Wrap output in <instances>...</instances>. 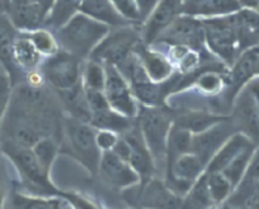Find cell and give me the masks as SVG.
Instances as JSON below:
<instances>
[{"label":"cell","mask_w":259,"mask_h":209,"mask_svg":"<svg viewBox=\"0 0 259 209\" xmlns=\"http://www.w3.org/2000/svg\"><path fill=\"white\" fill-rule=\"evenodd\" d=\"M108 32V26L85 14L78 13L66 26L56 32V41L66 52L76 58H84L91 55Z\"/></svg>","instance_id":"6da1fadb"},{"label":"cell","mask_w":259,"mask_h":209,"mask_svg":"<svg viewBox=\"0 0 259 209\" xmlns=\"http://www.w3.org/2000/svg\"><path fill=\"white\" fill-rule=\"evenodd\" d=\"M201 21L205 29V40L211 51L225 64L233 65L243 52L229 16Z\"/></svg>","instance_id":"7a4b0ae2"},{"label":"cell","mask_w":259,"mask_h":209,"mask_svg":"<svg viewBox=\"0 0 259 209\" xmlns=\"http://www.w3.org/2000/svg\"><path fill=\"white\" fill-rule=\"evenodd\" d=\"M138 42L139 36L135 29L122 27L107 34L92 51L91 58L99 64L118 66L133 54Z\"/></svg>","instance_id":"3957f363"},{"label":"cell","mask_w":259,"mask_h":209,"mask_svg":"<svg viewBox=\"0 0 259 209\" xmlns=\"http://www.w3.org/2000/svg\"><path fill=\"white\" fill-rule=\"evenodd\" d=\"M45 78L59 91H66L80 83L79 58L66 51H57L42 66Z\"/></svg>","instance_id":"277c9868"},{"label":"cell","mask_w":259,"mask_h":209,"mask_svg":"<svg viewBox=\"0 0 259 209\" xmlns=\"http://www.w3.org/2000/svg\"><path fill=\"white\" fill-rule=\"evenodd\" d=\"M156 41L164 42L169 46H184L193 51H200L206 42L202 21L181 14Z\"/></svg>","instance_id":"5b68a950"},{"label":"cell","mask_w":259,"mask_h":209,"mask_svg":"<svg viewBox=\"0 0 259 209\" xmlns=\"http://www.w3.org/2000/svg\"><path fill=\"white\" fill-rule=\"evenodd\" d=\"M170 131V118L165 111L149 109L141 115V134L149 152L161 158L166 153L168 135Z\"/></svg>","instance_id":"8992f818"},{"label":"cell","mask_w":259,"mask_h":209,"mask_svg":"<svg viewBox=\"0 0 259 209\" xmlns=\"http://www.w3.org/2000/svg\"><path fill=\"white\" fill-rule=\"evenodd\" d=\"M104 71H106L104 94L111 109L127 118L135 115L136 106L128 82L124 79V77L119 73L116 66L106 65Z\"/></svg>","instance_id":"52a82bcc"},{"label":"cell","mask_w":259,"mask_h":209,"mask_svg":"<svg viewBox=\"0 0 259 209\" xmlns=\"http://www.w3.org/2000/svg\"><path fill=\"white\" fill-rule=\"evenodd\" d=\"M234 126L253 143H259V113L253 97L244 87L234 103Z\"/></svg>","instance_id":"ba28073f"},{"label":"cell","mask_w":259,"mask_h":209,"mask_svg":"<svg viewBox=\"0 0 259 209\" xmlns=\"http://www.w3.org/2000/svg\"><path fill=\"white\" fill-rule=\"evenodd\" d=\"M183 0H160L153 13L146 19L143 39L145 44H153L161 33L182 14Z\"/></svg>","instance_id":"9c48e42d"},{"label":"cell","mask_w":259,"mask_h":209,"mask_svg":"<svg viewBox=\"0 0 259 209\" xmlns=\"http://www.w3.org/2000/svg\"><path fill=\"white\" fill-rule=\"evenodd\" d=\"M8 16L14 28L27 32L39 29L44 24L47 12L34 0H9Z\"/></svg>","instance_id":"30bf717a"},{"label":"cell","mask_w":259,"mask_h":209,"mask_svg":"<svg viewBox=\"0 0 259 209\" xmlns=\"http://www.w3.org/2000/svg\"><path fill=\"white\" fill-rule=\"evenodd\" d=\"M233 126V124L223 120L208 130L193 136L192 139L193 154H196L203 163L207 162L210 157L212 154H216V152L223 147V144L230 138L233 134L231 131Z\"/></svg>","instance_id":"8fae6325"},{"label":"cell","mask_w":259,"mask_h":209,"mask_svg":"<svg viewBox=\"0 0 259 209\" xmlns=\"http://www.w3.org/2000/svg\"><path fill=\"white\" fill-rule=\"evenodd\" d=\"M68 135L74 149L80 154L83 160L88 161L92 168L98 163V146L96 142V133L85 123L70 119L66 123Z\"/></svg>","instance_id":"7c38bea8"},{"label":"cell","mask_w":259,"mask_h":209,"mask_svg":"<svg viewBox=\"0 0 259 209\" xmlns=\"http://www.w3.org/2000/svg\"><path fill=\"white\" fill-rule=\"evenodd\" d=\"M229 18L235 29L241 52L259 46V12L243 8Z\"/></svg>","instance_id":"4fadbf2b"},{"label":"cell","mask_w":259,"mask_h":209,"mask_svg":"<svg viewBox=\"0 0 259 209\" xmlns=\"http://www.w3.org/2000/svg\"><path fill=\"white\" fill-rule=\"evenodd\" d=\"M3 151L12 158L17 167L19 168L22 173L26 176L32 183H36L38 185H45V171L41 165L37 161L33 151L29 149V147L21 146L14 142H7L3 147Z\"/></svg>","instance_id":"5bb4252c"},{"label":"cell","mask_w":259,"mask_h":209,"mask_svg":"<svg viewBox=\"0 0 259 209\" xmlns=\"http://www.w3.org/2000/svg\"><path fill=\"white\" fill-rule=\"evenodd\" d=\"M259 61V51L254 49L243 52L235 63L231 65L229 83L233 89V96L238 94L254 77H256V68Z\"/></svg>","instance_id":"9a60e30c"},{"label":"cell","mask_w":259,"mask_h":209,"mask_svg":"<svg viewBox=\"0 0 259 209\" xmlns=\"http://www.w3.org/2000/svg\"><path fill=\"white\" fill-rule=\"evenodd\" d=\"M17 36V29L9 21L8 16L0 13V65L8 73L12 84L19 72L13 58V46Z\"/></svg>","instance_id":"2e32d148"},{"label":"cell","mask_w":259,"mask_h":209,"mask_svg":"<svg viewBox=\"0 0 259 209\" xmlns=\"http://www.w3.org/2000/svg\"><path fill=\"white\" fill-rule=\"evenodd\" d=\"M134 52L140 59L146 74L151 81L155 83H159V82L161 83L170 78L171 73H173V65L165 56L159 52L148 50L145 45H141L139 42L134 49Z\"/></svg>","instance_id":"e0dca14e"},{"label":"cell","mask_w":259,"mask_h":209,"mask_svg":"<svg viewBox=\"0 0 259 209\" xmlns=\"http://www.w3.org/2000/svg\"><path fill=\"white\" fill-rule=\"evenodd\" d=\"M80 13L108 27L122 28L131 24L116 11L109 0H83L80 2Z\"/></svg>","instance_id":"ac0fdd59"},{"label":"cell","mask_w":259,"mask_h":209,"mask_svg":"<svg viewBox=\"0 0 259 209\" xmlns=\"http://www.w3.org/2000/svg\"><path fill=\"white\" fill-rule=\"evenodd\" d=\"M253 146H255V143H253L244 134L236 133L234 135H231L223 144V147L216 152L215 156H213L212 161H211L210 166H208V172H223L224 168L229 163L233 162V160H235L241 152Z\"/></svg>","instance_id":"d6986e66"},{"label":"cell","mask_w":259,"mask_h":209,"mask_svg":"<svg viewBox=\"0 0 259 209\" xmlns=\"http://www.w3.org/2000/svg\"><path fill=\"white\" fill-rule=\"evenodd\" d=\"M101 168L103 175L117 186L130 185L138 180L136 173L131 170L130 165L121 160L113 152H106L102 157Z\"/></svg>","instance_id":"ffe728a7"},{"label":"cell","mask_w":259,"mask_h":209,"mask_svg":"<svg viewBox=\"0 0 259 209\" xmlns=\"http://www.w3.org/2000/svg\"><path fill=\"white\" fill-rule=\"evenodd\" d=\"M13 58L17 68L19 71L31 72L36 71L41 61V54L34 47L27 33H19L14 41Z\"/></svg>","instance_id":"44dd1931"},{"label":"cell","mask_w":259,"mask_h":209,"mask_svg":"<svg viewBox=\"0 0 259 209\" xmlns=\"http://www.w3.org/2000/svg\"><path fill=\"white\" fill-rule=\"evenodd\" d=\"M80 12V0H54L44 24L59 31Z\"/></svg>","instance_id":"7402d4cb"},{"label":"cell","mask_w":259,"mask_h":209,"mask_svg":"<svg viewBox=\"0 0 259 209\" xmlns=\"http://www.w3.org/2000/svg\"><path fill=\"white\" fill-rule=\"evenodd\" d=\"M61 98L73 119L85 124L91 123L92 111L87 101L85 89L83 84L79 83L73 88L61 91Z\"/></svg>","instance_id":"603a6c76"},{"label":"cell","mask_w":259,"mask_h":209,"mask_svg":"<svg viewBox=\"0 0 259 209\" xmlns=\"http://www.w3.org/2000/svg\"><path fill=\"white\" fill-rule=\"evenodd\" d=\"M240 9H243V6L239 0H206L205 3L192 9L187 16L202 19L221 18L238 13Z\"/></svg>","instance_id":"cb8c5ba5"},{"label":"cell","mask_w":259,"mask_h":209,"mask_svg":"<svg viewBox=\"0 0 259 209\" xmlns=\"http://www.w3.org/2000/svg\"><path fill=\"white\" fill-rule=\"evenodd\" d=\"M131 147V156L128 163L143 176H148L151 172V157L144 138L136 131L128 130L124 138Z\"/></svg>","instance_id":"d4e9b609"},{"label":"cell","mask_w":259,"mask_h":209,"mask_svg":"<svg viewBox=\"0 0 259 209\" xmlns=\"http://www.w3.org/2000/svg\"><path fill=\"white\" fill-rule=\"evenodd\" d=\"M221 121H223V119L220 116L211 115L207 113H188L179 116L176 120V124L188 130L191 134H201L215 126L216 124L221 123Z\"/></svg>","instance_id":"484cf974"},{"label":"cell","mask_w":259,"mask_h":209,"mask_svg":"<svg viewBox=\"0 0 259 209\" xmlns=\"http://www.w3.org/2000/svg\"><path fill=\"white\" fill-rule=\"evenodd\" d=\"M192 139H193V136L188 130L174 124L173 128L169 131L168 144H166V151H168L171 163L178 157L189 153L192 151Z\"/></svg>","instance_id":"4316f807"},{"label":"cell","mask_w":259,"mask_h":209,"mask_svg":"<svg viewBox=\"0 0 259 209\" xmlns=\"http://www.w3.org/2000/svg\"><path fill=\"white\" fill-rule=\"evenodd\" d=\"M173 175L174 180L186 181L191 183L193 179L200 175L203 167V162L196 154H183L178 157L173 163Z\"/></svg>","instance_id":"83f0119b"},{"label":"cell","mask_w":259,"mask_h":209,"mask_svg":"<svg viewBox=\"0 0 259 209\" xmlns=\"http://www.w3.org/2000/svg\"><path fill=\"white\" fill-rule=\"evenodd\" d=\"M91 124L96 128L112 131V133L113 131H128L131 128V123L127 119V116L121 115L112 109L98 114H93Z\"/></svg>","instance_id":"f1b7e54d"},{"label":"cell","mask_w":259,"mask_h":209,"mask_svg":"<svg viewBox=\"0 0 259 209\" xmlns=\"http://www.w3.org/2000/svg\"><path fill=\"white\" fill-rule=\"evenodd\" d=\"M210 190H208L207 176H202L197 184L192 188L181 209H207L212 204Z\"/></svg>","instance_id":"f546056e"},{"label":"cell","mask_w":259,"mask_h":209,"mask_svg":"<svg viewBox=\"0 0 259 209\" xmlns=\"http://www.w3.org/2000/svg\"><path fill=\"white\" fill-rule=\"evenodd\" d=\"M254 151H255V146L249 147L245 151L241 152L235 160H233V162L229 163L225 168H224L223 173L229 181H230L231 186H236L241 183L244 175L246 172V168H248L249 163H250L251 157H253Z\"/></svg>","instance_id":"4dcf8cb0"},{"label":"cell","mask_w":259,"mask_h":209,"mask_svg":"<svg viewBox=\"0 0 259 209\" xmlns=\"http://www.w3.org/2000/svg\"><path fill=\"white\" fill-rule=\"evenodd\" d=\"M106 71L102 64L91 60L85 65L83 74V87L88 91H104Z\"/></svg>","instance_id":"1f68e13d"},{"label":"cell","mask_w":259,"mask_h":209,"mask_svg":"<svg viewBox=\"0 0 259 209\" xmlns=\"http://www.w3.org/2000/svg\"><path fill=\"white\" fill-rule=\"evenodd\" d=\"M27 36L29 37L32 44L38 50L41 55L51 56L57 52V41L52 37L50 32L39 28L33 32H27Z\"/></svg>","instance_id":"d6a6232c"},{"label":"cell","mask_w":259,"mask_h":209,"mask_svg":"<svg viewBox=\"0 0 259 209\" xmlns=\"http://www.w3.org/2000/svg\"><path fill=\"white\" fill-rule=\"evenodd\" d=\"M208 190H210L211 198L213 201L224 200L229 195L230 190L233 189L230 181L224 176L223 172H212L207 176Z\"/></svg>","instance_id":"836d02e7"},{"label":"cell","mask_w":259,"mask_h":209,"mask_svg":"<svg viewBox=\"0 0 259 209\" xmlns=\"http://www.w3.org/2000/svg\"><path fill=\"white\" fill-rule=\"evenodd\" d=\"M33 153L41 167L46 171L56 154V144L52 139H41L33 146Z\"/></svg>","instance_id":"e575fe53"},{"label":"cell","mask_w":259,"mask_h":209,"mask_svg":"<svg viewBox=\"0 0 259 209\" xmlns=\"http://www.w3.org/2000/svg\"><path fill=\"white\" fill-rule=\"evenodd\" d=\"M148 201H151V204L159 206V208L174 209L178 206V200H177L176 196L168 193L165 189H161L159 185L151 186L149 189Z\"/></svg>","instance_id":"d590c367"},{"label":"cell","mask_w":259,"mask_h":209,"mask_svg":"<svg viewBox=\"0 0 259 209\" xmlns=\"http://www.w3.org/2000/svg\"><path fill=\"white\" fill-rule=\"evenodd\" d=\"M194 82L201 91L207 93H218L223 88V78L215 72H201L196 76Z\"/></svg>","instance_id":"8d00e7d4"},{"label":"cell","mask_w":259,"mask_h":209,"mask_svg":"<svg viewBox=\"0 0 259 209\" xmlns=\"http://www.w3.org/2000/svg\"><path fill=\"white\" fill-rule=\"evenodd\" d=\"M116 11L130 23L133 22H141L140 12L135 0H109Z\"/></svg>","instance_id":"74e56055"},{"label":"cell","mask_w":259,"mask_h":209,"mask_svg":"<svg viewBox=\"0 0 259 209\" xmlns=\"http://www.w3.org/2000/svg\"><path fill=\"white\" fill-rule=\"evenodd\" d=\"M85 96L89 109L92 111V115L111 109L108 101H107L106 94H104V91H88V89H85Z\"/></svg>","instance_id":"f35d334b"},{"label":"cell","mask_w":259,"mask_h":209,"mask_svg":"<svg viewBox=\"0 0 259 209\" xmlns=\"http://www.w3.org/2000/svg\"><path fill=\"white\" fill-rule=\"evenodd\" d=\"M12 82L8 73L3 66H0V121L4 115V111L7 109V104L9 101V94H11Z\"/></svg>","instance_id":"ab89813d"},{"label":"cell","mask_w":259,"mask_h":209,"mask_svg":"<svg viewBox=\"0 0 259 209\" xmlns=\"http://www.w3.org/2000/svg\"><path fill=\"white\" fill-rule=\"evenodd\" d=\"M259 181V147L254 151L253 157H251L250 163H249L246 172L244 175L243 180L239 185H251Z\"/></svg>","instance_id":"60d3db41"},{"label":"cell","mask_w":259,"mask_h":209,"mask_svg":"<svg viewBox=\"0 0 259 209\" xmlns=\"http://www.w3.org/2000/svg\"><path fill=\"white\" fill-rule=\"evenodd\" d=\"M96 142L98 148L104 149V151H108V149L113 148L117 143V136L114 135L112 131L107 130H101L99 133L96 134Z\"/></svg>","instance_id":"b9f144b4"},{"label":"cell","mask_w":259,"mask_h":209,"mask_svg":"<svg viewBox=\"0 0 259 209\" xmlns=\"http://www.w3.org/2000/svg\"><path fill=\"white\" fill-rule=\"evenodd\" d=\"M135 2L138 4L139 12H140L141 21H146L150 17V14L153 13L154 9L156 8L160 0H135Z\"/></svg>","instance_id":"7bdbcfd3"},{"label":"cell","mask_w":259,"mask_h":209,"mask_svg":"<svg viewBox=\"0 0 259 209\" xmlns=\"http://www.w3.org/2000/svg\"><path fill=\"white\" fill-rule=\"evenodd\" d=\"M113 152L116 156H118L121 160H123L124 162H128L130 156H131V147L127 143L126 139H121V141H117L116 146L113 147Z\"/></svg>","instance_id":"ee69618b"},{"label":"cell","mask_w":259,"mask_h":209,"mask_svg":"<svg viewBox=\"0 0 259 209\" xmlns=\"http://www.w3.org/2000/svg\"><path fill=\"white\" fill-rule=\"evenodd\" d=\"M245 88L248 89L250 96L253 97L254 102H255V106L258 109L259 113V77H254L250 82L245 86Z\"/></svg>","instance_id":"f6af8a7d"},{"label":"cell","mask_w":259,"mask_h":209,"mask_svg":"<svg viewBox=\"0 0 259 209\" xmlns=\"http://www.w3.org/2000/svg\"><path fill=\"white\" fill-rule=\"evenodd\" d=\"M9 4H11L9 0H0V13L7 14V12H8V8H9Z\"/></svg>","instance_id":"bcb514c9"},{"label":"cell","mask_w":259,"mask_h":209,"mask_svg":"<svg viewBox=\"0 0 259 209\" xmlns=\"http://www.w3.org/2000/svg\"><path fill=\"white\" fill-rule=\"evenodd\" d=\"M256 77H259V61H258V68H256Z\"/></svg>","instance_id":"7dc6e473"},{"label":"cell","mask_w":259,"mask_h":209,"mask_svg":"<svg viewBox=\"0 0 259 209\" xmlns=\"http://www.w3.org/2000/svg\"><path fill=\"white\" fill-rule=\"evenodd\" d=\"M255 49H256V50H258V51H259V46H256V47H255Z\"/></svg>","instance_id":"c3c4849f"},{"label":"cell","mask_w":259,"mask_h":209,"mask_svg":"<svg viewBox=\"0 0 259 209\" xmlns=\"http://www.w3.org/2000/svg\"><path fill=\"white\" fill-rule=\"evenodd\" d=\"M80 2H83V0H80Z\"/></svg>","instance_id":"681fc988"}]
</instances>
